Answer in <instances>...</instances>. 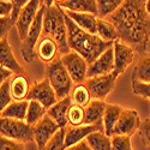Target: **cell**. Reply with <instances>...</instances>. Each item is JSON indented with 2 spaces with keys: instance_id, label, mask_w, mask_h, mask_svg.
Masks as SVG:
<instances>
[{
  "instance_id": "6",
  "label": "cell",
  "mask_w": 150,
  "mask_h": 150,
  "mask_svg": "<svg viewBox=\"0 0 150 150\" xmlns=\"http://www.w3.org/2000/svg\"><path fill=\"white\" fill-rule=\"evenodd\" d=\"M43 15H45V4L42 1V6L37 12V15L31 24V27L28 31L25 40L22 42L21 52L22 57L25 62H33L35 59V48L40 41V37L42 36V28H43Z\"/></svg>"
},
{
  "instance_id": "31",
  "label": "cell",
  "mask_w": 150,
  "mask_h": 150,
  "mask_svg": "<svg viewBox=\"0 0 150 150\" xmlns=\"http://www.w3.org/2000/svg\"><path fill=\"white\" fill-rule=\"evenodd\" d=\"M85 112L84 108L72 103L67 112V125L69 126H81L84 124Z\"/></svg>"
},
{
  "instance_id": "25",
  "label": "cell",
  "mask_w": 150,
  "mask_h": 150,
  "mask_svg": "<svg viewBox=\"0 0 150 150\" xmlns=\"http://www.w3.org/2000/svg\"><path fill=\"white\" fill-rule=\"evenodd\" d=\"M28 101H12L0 114L1 118H8V119H15V120H21L25 121L27 117V110H28Z\"/></svg>"
},
{
  "instance_id": "43",
  "label": "cell",
  "mask_w": 150,
  "mask_h": 150,
  "mask_svg": "<svg viewBox=\"0 0 150 150\" xmlns=\"http://www.w3.org/2000/svg\"><path fill=\"white\" fill-rule=\"evenodd\" d=\"M145 11H146V13L150 17V0H146L145 1Z\"/></svg>"
},
{
  "instance_id": "18",
  "label": "cell",
  "mask_w": 150,
  "mask_h": 150,
  "mask_svg": "<svg viewBox=\"0 0 150 150\" xmlns=\"http://www.w3.org/2000/svg\"><path fill=\"white\" fill-rule=\"evenodd\" d=\"M62 11L78 12V13H90L97 17L96 0H59L55 1Z\"/></svg>"
},
{
  "instance_id": "13",
  "label": "cell",
  "mask_w": 150,
  "mask_h": 150,
  "mask_svg": "<svg viewBox=\"0 0 150 150\" xmlns=\"http://www.w3.org/2000/svg\"><path fill=\"white\" fill-rule=\"evenodd\" d=\"M113 55H114V71L119 74L125 73L129 66L133 62L136 52L127 45L117 40L113 42Z\"/></svg>"
},
{
  "instance_id": "35",
  "label": "cell",
  "mask_w": 150,
  "mask_h": 150,
  "mask_svg": "<svg viewBox=\"0 0 150 150\" xmlns=\"http://www.w3.org/2000/svg\"><path fill=\"white\" fill-rule=\"evenodd\" d=\"M131 88L134 95L148 98L150 101V83H139L131 81Z\"/></svg>"
},
{
  "instance_id": "17",
  "label": "cell",
  "mask_w": 150,
  "mask_h": 150,
  "mask_svg": "<svg viewBox=\"0 0 150 150\" xmlns=\"http://www.w3.org/2000/svg\"><path fill=\"white\" fill-rule=\"evenodd\" d=\"M72 105V100L70 96H66L58 101L47 109V115L51 118L59 129H66L67 127V112L70 106Z\"/></svg>"
},
{
  "instance_id": "10",
  "label": "cell",
  "mask_w": 150,
  "mask_h": 150,
  "mask_svg": "<svg viewBox=\"0 0 150 150\" xmlns=\"http://www.w3.org/2000/svg\"><path fill=\"white\" fill-rule=\"evenodd\" d=\"M141 117L138 112L133 108H122V112L119 117V120L113 130V134L119 136H132L139 129Z\"/></svg>"
},
{
  "instance_id": "36",
  "label": "cell",
  "mask_w": 150,
  "mask_h": 150,
  "mask_svg": "<svg viewBox=\"0 0 150 150\" xmlns=\"http://www.w3.org/2000/svg\"><path fill=\"white\" fill-rule=\"evenodd\" d=\"M138 132L141 136L142 143L150 150V118H145L144 120L141 121Z\"/></svg>"
},
{
  "instance_id": "9",
  "label": "cell",
  "mask_w": 150,
  "mask_h": 150,
  "mask_svg": "<svg viewBox=\"0 0 150 150\" xmlns=\"http://www.w3.org/2000/svg\"><path fill=\"white\" fill-rule=\"evenodd\" d=\"M31 100L40 102L47 109L51 108L58 101L53 88L46 78L41 81H36L33 85H30V90L28 94L27 101H31Z\"/></svg>"
},
{
  "instance_id": "16",
  "label": "cell",
  "mask_w": 150,
  "mask_h": 150,
  "mask_svg": "<svg viewBox=\"0 0 150 150\" xmlns=\"http://www.w3.org/2000/svg\"><path fill=\"white\" fill-rule=\"evenodd\" d=\"M0 66L11 71L13 74L24 73V69L19 64V61L16 59L13 52H12V48L7 37L0 41Z\"/></svg>"
},
{
  "instance_id": "8",
  "label": "cell",
  "mask_w": 150,
  "mask_h": 150,
  "mask_svg": "<svg viewBox=\"0 0 150 150\" xmlns=\"http://www.w3.org/2000/svg\"><path fill=\"white\" fill-rule=\"evenodd\" d=\"M62 65L69 72L73 83L83 84L88 78V62L79 54L74 52H69L67 54L60 57Z\"/></svg>"
},
{
  "instance_id": "2",
  "label": "cell",
  "mask_w": 150,
  "mask_h": 150,
  "mask_svg": "<svg viewBox=\"0 0 150 150\" xmlns=\"http://www.w3.org/2000/svg\"><path fill=\"white\" fill-rule=\"evenodd\" d=\"M65 23L67 28V45L70 51L79 54L88 62V65H90L105 51L113 46L112 42L102 41L98 36L83 31L66 15Z\"/></svg>"
},
{
  "instance_id": "15",
  "label": "cell",
  "mask_w": 150,
  "mask_h": 150,
  "mask_svg": "<svg viewBox=\"0 0 150 150\" xmlns=\"http://www.w3.org/2000/svg\"><path fill=\"white\" fill-rule=\"evenodd\" d=\"M114 71V55L113 48H108L95 61L88 66V78L108 74Z\"/></svg>"
},
{
  "instance_id": "12",
  "label": "cell",
  "mask_w": 150,
  "mask_h": 150,
  "mask_svg": "<svg viewBox=\"0 0 150 150\" xmlns=\"http://www.w3.org/2000/svg\"><path fill=\"white\" fill-rule=\"evenodd\" d=\"M101 131L103 132V124L98 122V124H94V125H81V126H69L65 129V139H64V150L76 145L83 141H85V138L88 137L90 133L93 132H97Z\"/></svg>"
},
{
  "instance_id": "37",
  "label": "cell",
  "mask_w": 150,
  "mask_h": 150,
  "mask_svg": "<svg viewBox=\"0 0 150 150\" xmlns=\"http://www.w3.org/2000/svg\"><path fill=\"white\" fill-rule=\"evenodd\" d=\"M0 150H25V145L24 143L11 141L0 136Z\"/></svg>"
},
{
  "instance_id": "38",
  "label": "cell",
  "mask_w": 150,
  "mask_h": 150,
  "mask_svg": "<svg viewBox=\"0 0 150 150\" xmlns=\"http://www.w3.org/2000/svg\"><path fill=\"white\" fill-rule=\"evenodd\" d=\"M12 10H11V15H10V18L11 21L13 22V24L16 23L17 18L19 17L21 12L23 10V7L27 5L28 0H12Z\"/></svg>"
},
{
  "instance_id": "41",
  "label": "cell",
  "mask_w": 150,
  "mask_h": 150,
  "mask_svg": "<svg viewBox=\"0 0 150 150\" xmlns=\"http://www.w3.org/2000/svg\"><path fill=\"white\" fill-rule=\"evenodd\" d=\"M12 74L13 73H12L11 71H8V70L0 66V86H1L7 79H10L12 77Z\"/></svg>"
},
{
  "instance_id": "26",
  "label": "cell",
  "mask_w": 150,
  "mask_h": 150,
  "mask_svg": "<svg viewBox=\"0 0 150 150\" xmlns=\"http://www.w3.org/2000/svg\"><path fill=\"white\" fill-rule=\"evenodd\" d=\"M96 36H98L102 41L112 42L118 40V34L114 25L107 19L97 18L96 21Z\"/></svg>"
},
{
  "instance_id": "24",
  "label": "cell",
  "mask_w": 150,
  "mask_h": 150,
  "mask_svg": "<svg viewBox=\"0 0 150 150\" xmlns=\"http://www.w3.org/2000/svg\"><path fill=\"white\" fill-rule=\"evenodd\" d=\"M132 81L139 83H150V52L141 57L132 72Z\"/></svg>"
},
{
  "instance_id": "1",
  "label": "cell",
  "mask_w": 150,
  "mask_h": 150,
  "mask_svg": "<svg viewBox=\"0 0 150 150\" xmlns=\"http://www.w3.org/2000/svg\"><path fill=\"white\" fill-rule=\"evenodd\" d=\"M106 19L114 25L119 41L131 47L141 57L146 53L150 41V17L145 11V1L125 0Z\"/></svg>"
},
{
  "instance_id": "33",
  "label": "cell",
  "mask_w": 150,
  "mask_h": 150,
  "mask_svg": "<svg viewBox=\"0 0 150 150\" xmlns=\"http://www.w3.org/2000/svg\"><path fill=\"white\" fill-rule=\"evenodd\" d=\"M112 150H134L132 148L130 136H119L114 134L110 137Z\"/></svg>"
},
{
  "instance_id": "22",
  "label": "cell",
  "mask_w": 150,
  "mask_h": 150,
  "mask_svg": "<svg viewBox=\"0 0 150 150\" xmlns=\"http://www.w3.org/2000/svg\"><path fill=\"white\" fill-rule=\"evenodd\" d=\"M106 106H107L106 101L93 98L89 102V105L84 108V112H85L84 124L85 125H94V124L102 122Z\"/></svg>"
},
{
  "instance_id": "32",
  "label": "cell",
  "mask_w": 150,
  "mask_h": 150,
  "mask_svg": "<svg viewBox=\"0 0 150 150\" xmlns=\"http://www.w3.org/2000/svg\"><path fill=\"white\" fill-rule=\"evenodd\" d=\"M64 139H65V129H60L40 150H64Z\"/></svg>"
},
{
  "instance_id": "11",
  "label": "cell",
  "mask_w": 150,
  "mask_h": 150,
  "mask_svg": "<svg viewBox=\"0 0 150 150\" xmlns=\"http://www.w3.org/2000/svg\"><path fill=\"white\" fill-rule=\"evenodd\" d=\"M41 6H42L41 0H30V1L27 3V5L23 7L19 17L17 18V21L15 23V27L17 28L18 36H19L22 42L25 40L28 31L31 27L36 15H37V12H39V10L41 8Z\"/></svg>"
},
{
  "instance_id": "7",
  "label": "cell",
  "mask_w": 150,
  "mask_h": 150,
  "mask_svg": "<svg viewBox=\"0 0 150 150\" xmlns=\"http://www.w3.org/2000/svg\"><path fill=\"white\" fill-rule=\"evenodd\" d=\"M118 77L119 74L115 71H113L108 74H103V76L86 78V81L84 82V85L90 91V95L93 98L105 101V98H107V96L115 88Z\"/></svg>"
},
{
  "instance_id": "27",
  "label": "cell",
  "mask_w": 150,
  "mask_h": 150,
  "mask_svg": "<svg viewBox=\"0 0 150 150\" xmlns=\"http://www.w3.org/2000/svg\"><path fill=\"white\" fill-rule=\"evenodd\" d=\"M85 142L91 150H112L110 137L101 131L90 133L85 138Z\"/></svg>"
},
{
  "instance_id": "39",
  "label": "cell",
  "mask_w": 150,
  "mask_h": 150,
  "mask_svg": "<svg viewBox=\"0 0 150 150\" xmlns=\"http://www.w3.org/2000/svg\"><path fill=\"white\" fill-rule=\"evenodd\" d=\"M12 27H15V24L11 21L10 17L0 18V41L5 39V37H7V34L12 29Z\"/></svg>"
},
{
  "instance_id": "5",
  "label": "cell",
  "mask_w": 150,
  "mask_h": 150,
  "mask_svg": "<svg viewBox=\"0 0 150 150\" xmlns=\"http://www.w3.org/2000/svg\"><path fill=\"white\" fill-rule=\"evenodd\" d=\"M0 136L24 144L34 142L33 126L28 125L25 121L8 118L0 117Z\"/></svg>"
},
{
  "instance_id": "23",
  "label": "cell",
  "mask_w": 150,
  "mask_h": 150,
  "mask_svg": "<svg viewBox=\"0 0 150 150\" xmlns=\"http://www.w3.org/2000/svg\"><path fill=\"white\" fill-rule=\"evenodd\" d=\"M122 108L124 107H121L119 105L107 103L106 109H105V114L102 118V124H103V132L108 137H112V134H113V130L119 120Z\"/></svg>"
},
{
  "instance_id": "20",
  "label": "cell",
  "mask_w": 150,
  "mask_h": 150,
  "mask_svg": "<svg viewBox=\"0 0 150 150\" xmlns=\"http://www.w3.org/2000/svg\"><path fill=\"white\" fill-rule=\"evenodd\" d=\"M35 55L41 61H43L46 65L51 64L52 61L58 59V55H59L58 46L53 40L42 36L35 48Z\"/></svg>"
},
{
  "instance_id": "42",
  "label": "cell",
  "mask_w": 150,
  "mask_h": 150,
  "mask_svg": "<svg viewBox=\"0 0 150 150\" xmlns=\"http://www.w3.org/2000/svg\"><path fill=\"white\" fill-rule=\"evenodd\" d=\"M65 150H91V149L89 148V145L86 144L85 141H83V142H81V143H78L76 145H72V146H70V148H67Z\"/></svg>"
},
{
  "instance_id": "29",
  "label": "cell",
  "mask_w": 150,
  "mask_h": 150,
  "mask_svg": "<svg viewBox=\"0 0 150 150\" xmlns=\"http://www.w3.org/2000/svg\"><path fill=\"white\" fill-rule=\"evenodd\" d=\"M70 97L72 100V103L78 105L83 108H85L86 106L89 105V102L93 100L90 91L88 90V88L84 84H76L72 88Z\"/></svg>"
},
{
  "instance_id": "30",
  "label": "cell",
  "mask_w": 150,
  "mask_h": 150,
  "mask_svg": "<svg viewBox=\"0 0 150 150\" xmlns=\"http://www.w3.org/2000/svg\"><path fill=\"white\" fill-rule=\"evenodd\" d=\"M124 0H97V18L106 19L121 6Z\"/></svg>"
},
{
  "instance_id": "4",
  "label": "cell",
  "mask_w": 150,
  "mask_h": 150,
  "mask_svg": "<svg viewBox=\"0 0 150 150\" xmlns=\"http://www.w3.org/2000/svg\"><path fill=\"white\" fill-rule=\"evenodd\" d=\"M45 78L51 84L58 100L70 96L71 90L73 88V82L69 72L62 65L60 58L55 59L51 64L46 65Z\"/></svg>"
},
{
  "instance_id": "40",
  "label": "cell",
  "mask_w": 150,
  "mask_h": 150,
  "mask_svg": "<svg viewBox=\"0 0 150 150\" xmlns=\"http://www.w3.org/2000/svg\"><path fill=\"white\" fill-rule=\"evenodd\" d=\"M12 10V3L11 1H4L0 0V18L10 17Z\"/></svg>"
},
{
  "instance_id": "21",
  "label": "cell",
  "mask_w": 150,
  "mask_h": 150,
  "mask_svg": "<svg viewBox=\"0 0 150 150\" xmlns=\"http://www.w3.org/2000/svg\"><path fill=\"white\" fill-rule=\"evenodd\" d=\"M64 13L83 31L96 35V21H97L96 16L90 13H78V12H71V11H64Z\"/></svg>"
},
{
  "instance_id": "14",
  "label": "cell",
  "mask_w": 150,
  "mask_h": 150,
  "mask_svg": "<svg viewBox=\"0 0 150 150\" xmlns=\"http://www.w3.org/2000/svg\"><path fill=\"white\" fill-rule=\"evenodd\" d=\"M59 130H60L59 126L48 115H45L39 122L35 124L33 126L34 142L36 143L39 150L42 149L46 145V143L51 139Z\"/></svg>"
},
{
  "instance_id": "28",
  "label": "cell",
  "mask_w": 150,
  "mask_h": 150,
  "mask_svg": "<svg viewBox=\"0 0 150 150\" xmlns=\"http://www.w3.org/2000/svg\"><path fill=\"white\" fill-rule=\"evenodd\" d=\"M28 110H27V117L25 122L30 126H34L35 124L39 122L45 115H47V108H45L40 102L37 101H28Z\"/></svg>"
},
{
  "instance_id": "19",
  "label": "cell",
  "mask_w": 150,
  "mask_h": 150,
  "mask_svg": "<svg viewBox=\"0 0 150 150\" xmlns=\"http://www.w3.org/2000/svg\"><path fill=\"white\" fill-rule=\"evenodd\" d=\"M30 90V83L24 73L13 74L10 78V94L12 101H25Z\"/></svg>"
},
{
  "instance_id": "34",
  "label": "cell",
  "mask_w": 150,
  "mask_h": 150,
  "mask_svg": "<svg viewBox=\"0 0 150 150\" xmlns=\"http://www.w3.org/2000/svg\"><path fill=\"white\" fill-rule=\"evenodd\" d=\"M12 102L11 94H10V79H7L1 86H0V114L3 110Z\"/></svg>"
},
{
  "instance_id": "3",
  "label": "cell",
  "mask_w": 150,
  "mask_h": 150,
  "mask_svg": "<svg viewBox=\"0 0 150 150\" xmlns=\"http://www.w3.org/2000/svg\"><path fill=\"white\" fill-rule=\"evenodd\" d=\"M45 15H43V28L42 36L53 40L59 49V55H65L70 51L67 45V28L65 23V15L55 1L49 0L43 1Z\"/></svg>"
}]
</instances>
